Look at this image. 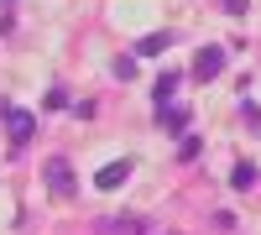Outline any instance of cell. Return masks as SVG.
Masks as SVG:
<instances>
[{
	"label": "cell",
	"instance_id": "cell-15",
	"mask_svg": "<svg viewBox=\"0 0 261 235\" xmlns=\"http://www.w3.org/2000/svg\"><path fill=\"white\" fill-rule=\"evenodd\" d=\"M6 110H11V99H0V120H6Z\"/></svg>",
	"mask_w": 261,
	"mask_h": 235
},
{
	"label": "cell",
	"instance_id": "cell-13",
	"mask_svg": "<svg viewBox=\"0 0 261 235\" xmlns=\"http://www.w3.org/2000/svg\"><path fill=\"white\" fill-rule=\"evenodd\" d=\"M241 120L251 125V131H261V110H256V105H241Z\"/></svg>",
	"mask_w": 261,
	"mask_h": 235
},
{
	"label": "cell",
	"instance_id": "cell-2",
	"mask_svg": "<svg viewBox=\"0 0 261 235\" xmlns=\"http://www.w3.org/2000/svg\"><path fill=\"white\" fill-rule=\"evenodd\" d=\"M32 131H37V115H32V110H21V105H11V110H6V136H11V152L32 146Z\"/></svg>",
	"mask_w": 261,
	"mask_h": 235
},
{
	"label": "cell",
	"instance_id": "cell-14",
	"mask_svg": "<svg viewBox=\"0 0 261 235\" xmlns=\"http://www.w3.org/2000/svg\"><path fill=\"white\" fill-rule=\"evenodd\" d=\"M220 6H225L230 16H246V0H220Z\"/></svg>",
	"mask_w": 261,
	"mask_h": 235
},
{
	"label": "cell",
	"instance_id": "cell-7",
	"mask_svg": "<svg viewBox=\"0 0 261 235\" xmlns=\"http://www.w3.org/2000/svg\"><path fill=\"white\" fill-rule=\"evenodd\" d=\"M167 47H172V32H146V37L136 42L141 58H157V53H167Z\"/></svg>",
	"mask_w": 261,
	"mask_h": 235
},
{
	"label": "cell",
	"instance_id": "cell-12",
	"mask_svg": "<svg viewBox=\"0 0 261 235\" xmlns=\"http://www.w3.org/2000/svg\"><path fill=\"white\" fill-rule=\"evenodd\" d=\"M42 110H68V94H63V89H47V99H42Z\"/></svg>",
	"mask_w": 261,
	"mask_h": 235
},
{
	"label": "cell",
	"instance_id": "cell-1",
	"mask_svg": "<svg viewBox=\"0 0 261 235\" xmlns=\"http://www.w3.org/2000/svg\"><path fill=\"white\" fill-rule=\"evenodd\" d=\"M42 183H47V194H53L58 204H68V199L79 194V183H73V167H68V157H47V162H42Z\"/></svg>",
	"mask_w": 261,
	"mask_h": 235
},
{
	"label": "cell",
	"instance_id": "cell-10",
	"mask_svg": "<svg viewBox=\"0 0 261 235\" xmlns=\"http://www.w3.org/2000/svg\"><path fill=\"white\" fill-rule=\"evenodd\" d=\"M136 73H141V68H136V58H115V79H120V84H130Z\"/></svg>",
	"mask_w": 261,
	"mask_h": 235
},
{
	"label": "cell",
	"instance_id": "cell-8",
	"mask_svg": "<svg viewBox=\"0 0 261 235\" xmlns=\"http://www.w3.org/2000/svg\"><path fill=\"white\" fill-rule=\"evenodd\" d=\"M178 84H183V73H172V68H167V73H162L157 84H151V94H157V105H172V94H178Z\"/></svg>",
	"mask_w": 261,
	"mask_h": 235
},
{
	"label": "cell",
	"instance_id": "cell-11",
	"mask_svg": "<svg viewBox=\"0 0 261 235\" xmlns=\"http://www.w3.org/2000/svg\"><path fill=\"white\" fill-rule=\"evenodd\" d=\"M199 152H204V141H199V136H183V146H178V157H183V162H193Z\"/></svg>",
	"mask_w": 261,
	"mask_h": 235
},
{
	"label": "cell",
	"instance_id": "cell-9",
	"mask_svg": "<svg viewBox=\"0 0 261 235\" xmlns=\"http://www.w3.org/2000/svg\"><path fill=\"white\" fill-rule=\"evenodd\" d=\"M230 183L241 188V194H251V188H256V162H235L230 167Z\"/></svg>",
	"mask_w": 261,
	"mask_h": 235
},
{
	"label": "cell",
	"instance_id": "cell-6",
	"mask_svg": "<svg viewBox=\"0 0 261 235\" xmlns=\"http://www.w3.org/2000/svg\"><path fill=\"white\" fill-rule=\"evenodd\" d=\"M99 230H105V235H141L146 220H141V215H115V220H99Z\"/></svg>",
	"mask_w": 261,
	"mask_h": 235
},
{
	"label": "cell",
	"instance_id": "cell-5",
	"mask_svg": "<svg viewBox=\"0 0 261 235\" xmlns=\"http://www.w3.org/2000/svg\"><path fill=\"white\" fill-rule=\"evenodd\" d=\"M130 178V157H120V162H105L99 173H94V188H120Z\"/></svg>",
	"mask_w": 261,
	"mask_h": 235
},
{
	"label": "cell",
	"instance_id": "cell-4",
	"mask_svg": "<svg viewBox=\"0 0 261 235\" xmlns=\"http://www.w3.org/2000/svg\"><path fill=\"white\" fill-rule=\"evenodd\" d=\"M188 110H183V105H157V125H162V131L167 136H188Z\"/></svg>",
	"mask_w": 261,
	"mask_h": 235
},
{
	"label": "cell",
	"instance_id": "cell-3",
	"mask_svg": "<svg viewBox=\"0 0 261 235\" xmlns=\"http://www.w3.org/2000/svg\"><path fill=\"white\" fill-rule=\"evenodd\" d=\"M225 73V47H214V42H209V47H199V53H193V79H220Z\"/></svg>",
	"mask_w": 261,
	"mask_h": 235
}]
</instances>
